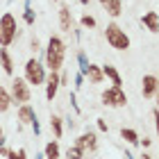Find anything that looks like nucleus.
I'll use <instances>...</instances> for the list:
<instances>
[{
    "instance_id": "obj_6",
    "label": "nucleus",
    "mask_w": 159,
    "mask_h": 159,
    "mask_svg": "<svg viewBox=\"0 0 159 159\" xmlns=\"http://www.w3.org/2000/svg\"><path fill=\"white\" fill-rule=\"evenodd\" d=\"M100 100H102L105 107H111V109H120V107L127 105V93L123 91V86H109L100 93Z\"/></svg>"
},
{
    "instance_id": "obj_12",
    "label": "nucleus",
    "mask_w": 159,
    "mask_h": 159,
    "mask_svg": "<svg viewBox=\"0 0 159 159\" xmlns=\"http://www.w3.org/2000/svg\"><path fill=\"white\" fill-rule=\"evenodd\" d=\"M14 57H11V52L7 48H0V68H2V73L5 75H9V77H14Z\"/></svg>"
},
{
    "instance_id": "obj_29",
    "label": "nucleus",
    "mask_w": 159,
    "mask_h": 159,
    "mask_svg": "<svg viewBox=\"0 0 159 159\" xmlns=\"http://www.w3.org/2000/svg\"><path fill=\"white\" fill-rule=\"evenodd\" d=\"M30 127H32L34 136H39V134H41V123H39V116H37V118H34V120L30 123Z\"/></svg>"
},
{
    "instance_id": "obj_34",
    "label": "nucleus",
    "mask_w": 159,
    "mask_h": 159,
    "mask_svg": "<svg viewBox=\"0 0 159 159\" xmlns=\"http://www.w3.org/2000/svg\"><path fill=\"white\" fill-rule=\"evenodd\" d=\"M66 127L68 129H75V118H66Z\"/></svg>"
},
{
    "instance_id": "obj_4",
    "label": "nucleus",
    "mask_w": 159,
    "mask_h": 159,
    "mask_svg": "<svg viewBox=\"0 0 159 159\" xmlns=\"http://www.w3.org/2000/svg\"><path fill=\"white\" fill-rule=\"evenodd\" d=\"M105 39H107V43H109V48H114V50H127L129 48V37H127V32L123 30V27L118 25V23H107V27H105Z\"/></svg>"
},
{
    "instance_id": "obj_18",
    "label": "nucleus",
    "mask_w": 159,
    "mask_h": 159,
    "mask_svg": "<svg viewBox=\"0 0 159 159\" xmlns=\"http://www.w3.org/2000/svg\"><path fill=\"white\" fill-rule=\"evenodd\" d=\"M43 157H46V159H59L61 157V148H59V143H57V139L46 143V148H43Z\"/></svg>"
},
{
    "instance_id": "obj_31",
    "label": "nucleus",
    "mask_w": 159,
    "mask_h": 159,
    "mask_svg": "<svg viewBox=\"0 0 159 159\" xmlns=\"http://www.w3.org/2000/svg\"><path fill=\"white\" fill-rule=\"evenodd\" d=\"M96 125H98L100 132H109V125H107V120H105V118H96Z\"/></svg>"
},
{
    "instance_id": "obj_38",
    "label": "nucleus",
    "mask_w": 159,
    "mask_h": 159,
    "mask_svg": "<svg viewBox=\"0 0 159 159\" xmlns=\"http://www.w3.org/2000/svg\"><path fill=\"white\" fill-rule=\"evenodd\" d=\"M77 2H80V5H84V7H89V2H91V0H77Z\"/></svg>"
},
{
    "instance_id": "obj_20",
    "label": "nucleus",
    "mask_w": 159,
    "mask_h": 159,
    "mask_svg": "<svg viewBox=\"0 0 159 159\" xmlns=\"http://www.w3.org/2000/svg\"><path fill=\"white\" fill-rule=\"evenodd\" d=\"M9 107H11V96H9V89L0 84V114L9 111Z\"/></svg>"
},
{
    "instance_id": "obj_41",
    "label": "nucleus",
    "mask_w": 159,
    "mask_h": 159,
    "mask_svg": "<svg viewBox=\"0 0 159 159\" xmlns=\"http://www.w3.org/2000/svg\"><path fill=\"white\" fill-rule=\"evenodd\" d=\"M55 2H57V0H55Z\"/></svg>"
},
{
    "instance_id": "obj_2",
    "label": "nucleus",
    "mask_w": 159,
    "mask_h": 159,
    "mask_svg": "<svg viewBox=\"0 0 159 159\" xmlns=\"http://www.w3.org/2000/svg\"><path fill=\"white\" fill-rule=\"evenodd\" d=\"M46 75H48V70L46 66H43V61H39L37 57H30V59L25 61V66H23V80L30 86H43V82H46Z\"/></svg>"
},
{
    "instance_id": "obj_25",
    "label": "nucleus",
    "mask_w": 159,
    "mask_h": 159,
    "mask_svg": "<svg viewBox=\"0 0 159 159\" xmlns=\"http://www.w3.org/2000/svg\"><path fill=\"white\" fill-rule=\"evenodd\" d=\"M7 159H27V150H25V148H18V150L9 148V152H7Z\"/></svg>"
},
{
    "instance_id": "obj_7",
    "label": "nucleus",
    "mask_w": 159,
    "mask_h": 159,
    "mask_svg": "<svg viewBox=\"0 0 159 159\" xmlns=\"http://www.w3.org/2000/svg\"><path fill=\"white\" fill-rule=\"evenodd\" d=\"M159 93V80L155 73H146L141 80V96L146 100H155Z\"/></svg>"
},
{
    "instance_id": "obj_21",
    "label": "nucleus",
    "mask_w": 159,
    "mask_h": 159,
    "mask_svg": "<svg viewBox=\"0 0 159 159\" xmlns=\"http://www.w3.org/2000/svg\"><path fill=\"white\" fill-rule=\"evenodd\" d=\"M34 20H37V14L32 11V2H30V0H25V7H23V23H25V25H34Z\"/></svg>"
},
{
    "instance_id": "obj_22",
    "label": "nucleus",
    "mask_w": 159,
    "mask_h": 159,
    "mask_svg": "<svg viewBox=\"0 0 159 159\" xmlns=\"http://www.w3.org/2000/svg\"><path fill=\"white\" fill-rule=\"evenodd\" d=\"M75 59H77V66H80V73H82V75H84V73H86V68H89V64H91V61H89V57H86V52H84V50H82V48H80V50H77V52H75Z\"/></svg>"
},
{
    "instance_id": "obj_8",
    "label": "nucleus",
    "mask_w": 159,
    "mask_h": 159,
    "mask_svg": "<svg viewBox=\"0 0 159 159\" xmlns=\"http://www.w3.org/2000/svg\"><path fill=\"white\" fill-rule=\"evenodd\" d=\"M75 146H80L84 152H96V150H98V134L91 132V129H89V132H82L75 139Z\"/></svg>"
},
{
    "instance_id": "obj_35",
    "label": "nucleus",
    "mask_w": 159,
    "mask_h": 159,
    "mask_svg": "<svg viewBox=\"0 0 159 159\" xmlns=\"http://www.w3.org/2000/svg\"><path fill=\"white\" fill-rule=\"evenodd\" d=\"M150 118H152V123L157 120V107H152V109H150Z\"/></svg>"
},
{
    "instance_id": "obj_27",
    "label": "nucleus",
    "mask_w": 159,
    "mask_h": 159,
    "mask_svg": "<svg viewBox=\"0 0 159 159\" xmlns=\"http://www.w3.org/2000/svg\"><path fill=\"white\" fill-rule=\"evenodd\" d=\"M59 86H70V73L68 70H61L59 73Z\"/></svg>"
},
{
    "instance_id": "obj_36",
    "label": "nucleus",
    "mask_w": 159,
    "mask_h": 159,
    "mask_svg": "<svg viewBox=\"0 0 159 159\" xmlns=\"http://www.w3.org/2000/svg\"><path fill=\"white\" fill-rule=\"evenodd\" d=\"M123 159H134V155L129 152V150H125V152H123Z\"/></svg>"
},
{
    "instance_id": "obj_16",
    "label": "nucleus",
    "mask_w": 159,
    "mask_h": 159,
    "mask_svg": "<svg viewBox=\"0 0 159 159\" xmlns=\"http://www.w3.org/2000/svg\"><path fill=\"white\" fill-rule=\"evenodd\" d=\"M84 80H89L91 84H102L105 82V75H102V68L98 66V64H89V68H86V73H84Z\"/></svg>"
},
{
    "instance_id": "obj_15",
    "label": "nucleus",
    "mask_w": 159,
    "mask_h": 159,
    "mask_svg": "<svg viewBox=\"0 0 159 159\" xmlns=\"http://www.w3.org/2000/svg\"><path fill=\"white\" fill-rule=\"evenodd\" d=\"M100 5H102V9L109 14L111 18H118L123 14V0H98Z\"/></svg>"
},
{
    "instance_id": "obj_26",
    "label": "nucleus",
    "mask_w": 159,
    "mask_h": 159,
    "mask_svg": "<svg viewBox=\"0 0 159 159\" xmlns=\"http://www.w3.org/2000/svg\"><path fill=\"white\" fill-rule=\"evenodd\" d=\"M68 102H70V107H73L75 114H82V109H80V105H77V98H75V91L68 93Z\"/></svg>"
},
{
    "instance_id": "obj_28",
    "label": "nucleus",
    "mask_w": 159,
    "mask_h": 159,
    "mask_svg": "<svg viewBox=\"0 0 159 159\" xmlns=\"http://www.w3.org/2000/svg\"><path fill=\"white\" fill-rule=\"evenodd\" d=\"M30 50H32L34 55H37V52H41V50H43V46H41V41H39L37 37H34V39L30 41Z\"/></svg>"
},
{
    "instance_id": "obj_39",
    "label": "nucleus",
    "mask_w": 159,
    "mask_h": 159,
    "mask_svg": "<svg viewBox=\"0 0 159 159\" xmlns=\"http://www.w3.org/2000/svg\"><path fill=\"white\" fill-rule=\"evenodd\" d=\"M0 139H5V129H2V125H0Z\"/></svg>"
},
{
    "instance_id": "obj_40",
    "label": "nucleus",
    "mask_w": 159,
    "mask_h": 159,
    "mask_svg": "<svg viewBox=\"0 0 159 159\" xmlns=\"http://www.w3.org/2000/svg\"><path fill=\"white\" fill-rule=\"evenodd\" d=\"M34 159H46V157H43V155H37V157H34Z\"/></svg>"
},
{
    "instance_id": "obj_14",
    "label": "nucleus",
    "mask_w": 159,
    "mask_h": 159,
    "mask_svg": "<svg viewBox=\"0 0 159 159\" xmlns=\"http://www.w3.org/2000/svg\"><path fill=\"white\" fill-rule=\"evenodd\" d=\"M141 25L146 27L148 32H152V34H155V32L159 30V16H157V11H155V9L146 11V14L141 16Z\"/></svg>"
},
{
    "instance_id": "obj_17",
    "label": "nucleus",
    "mask_w": 159,
    "mask_h": 159,
    "mask_svg": "<svg viewBox=\"0 0 159 159\" xmlns=\"http://www.w3.org/2000/svg\"><path fill=\"white\" fill-rule=\"evenodd\" d=\"M120 139L127 146H139V132L132 129V127H120Z\"/></svg>"
},
{
    "instance_id": "obj_37",
    "label": "nucleus",
    "mask_w": 159,
    "mask_h": 159,
    "mask_svg": "<svg viewBox=\"0 0 159 159\" xmlns=\"http://www.w3.org/2000/svg\"><path fill=\"white\" fill-rule=\"evenodd\" d=\"M139 159H155V157L150 155V152H141V157H139Z\"/></svg>"
},
{
    "instance_id": "obj_11",
    "label": "nucleus",
    "mask_w": 159,
    "mask_h": 159,
    "mask_svg": "<svg viewBox=\"0 0 159 159\" xmlns=\"http://www.w3.org/2000/svg\"><path fill=\"white\" fill-rule=\"evenodd\" d=\"M16 118L20 123V127H25L37 118V109H34L30 102H23V105H18V109H16Z\"/></svg>"
},
{
    "instance_id": "obj_9",
    "label": "nucleus",
    "mask_w": 159,
    "mask_h": 159,
    "mask_svg": "<svg viewBox=\"0 0 159 159\" xmlns=\"http://www.w3.org/2000/svg\"><path fill=\"white\" fill-rule=\"evenodd\" d=\"M43 86H46V100L52 102V100L57 98V93H59V73H57V70H50V73L46 75Z\"/></svg>"
},
{
    "instance_id": "obj_13",
    "label": "nucleus",
    "mask_w": 159,
    "mask_h": 159,
    "mask_svg": "<svg viewBox=\"0 0 159 159\" xmlns=\"http://www.w3.org/2000/svg\"><path fill=\"white\" fill-rule=\"evenodd\" d=\"M100 68H102L105 80H109V82H111V86H123V77H120L118 68L114 66V64H105V66H100Z\"/></svg>"
},
{
    "instance_id": "obj_5",
    "label": "nucleus",
    "mask_w": 159,
    "mask_h": 159,
    "mask_svg": "<svg viewBox=\"0 0 159 159\" xmlns=\"http://www.w3.org/2000/svg\"><path fill=\"white\" fill-rule=\"evenodd\" d=\"M9 96H11V105H23L32 100V86L25 82L23 77H14L9 84Z\"/></svg>"
},
{
    "instance_id": "obj_23",
    "label": "nucleus",
    "mask_w": 159,
    "mask_h": 159,
    "mask_svg": "<svg viewBox=\"0 0 159 159\" xmlns=\"http://www.w3.org/2000/svg\"><path fill=\"white\" fill-rule=\"evenodd\" d=\"M96 25H98L96 16H91V14H82V16H80V27H82V30H93Z\"/></svg>"
},
{
    "instance_id": "obj_1",
    "label": "nucleus",
    "mask_w": 159,
    "mask_h": 159,
    "mask_svg": "<svg viewBox=\"0 0 159 159\" xmlns=\"http://www.w3.org/2000/svg\"><path fill=\"white\" fill-rule=\"evenodd\" d=\"M41 52H43V66H46V70H57L59 73L64 61H66V41L59 34H52Z\"/></svg>"
},
{
    "instance_id": "obj_10",
    "label": "nucleus",
    "mask_w": 159,
    "mask_h": 159,
    "mask_svg": "<svg viewBox=\"0 0 159 159\" xmlns=\"http://www.w3.org/2000/svg\"><path fill=\"white\" fill-rule=\"evenodd\" d=\"M73 25H75V18H73L70 7H68V5H61V7H59V30H61L64 34H70Z\"/></svg>"
},
{
    "instance_id": "obj_30",
    "label": "nucleus",
    "mask_w": 159,
    "mask_h": 159,
    "mask_svg": "<svg viewBox=\"0 0 159 159\" xmlns=\"http://www.w3.org/2000/svg\"><path fill=\"white\" fill-rule=\"evenodd\" d=\"M73 82H75V89H82V86H84V75L80 73V70L75 73V77H73Z\"/></svg>"
},
{
    "instance_id": "obj_24",
    "label": "nucleus",
    "mask_w": 159,
    "mask_h": 159,
    "mask_svg": "<svg viewBox=\"0 0 159 159\" xmlns=\"http://www.w3.org/2000/svg\"><path fill=\"white\" fill-rule=\"evenodd\" d=\"M84 155L86 152L80 146H75V143H73V146H68V150H66V159H84Z\"/></svg>"
},
{
    "instance_id": "obj_33",
    "label": "nucleus",
    "mask_w": 159,
    "mask_h": 159,
    "mask_svg": "<svg viewBox=\"0 0 159 159\" xmlns=\"http://www.w3.org/2000/svg\"><path fill=\"white\" fill-rule=\"evenodd\" d=\"M9 152V146H7V139H0V157H7Z\"/></svg>"
},
{
    "instance_id": "obj_19",
    "label": "nucleus",
    "mask_w": 159,
    "mask_h": 159,
    "mask_svg": "<svg viewBox=\"0 0 159 159\" xmlns=\"http://www.w3.org/2000/svg\"><path fill=\"white\" fill-rule=\"evenodd\" d=\"M50 129H52L55 139H61L64 136V118L57 116V114H52V116H50Z\"/></svg>"
},
{
    "instance_id": "obj_32",
    "label": "nucleus",
    "mask_w": 159,
    "mask_h": 159,
    "mask_svg": "<svg viewBox=\"0 0 159 159\" xmlns=\"http://www.w3.org/2000/svg\"><path fill=\"white\" fill-rule=\"evenodd\" d=\"M152 143H155V141L150 139V136H143V139L139 136V146H141V148H150V146H152Z\"/></svg>"
},
{
    "instance_id": "obj_3",
    "label": "nucleus",
    "mask_w": 159,
    "mask_h": 159,
    "mask_svg": "<svg viewBox=\"0 0 159 159\" xmlns=\"http://www.w3.org/2000/svg\"><path fill=\"white\" fill-rule=\"evenodd\" d=\"M18 37V20L11 11H5L0 16V48H9Z\"/></svg>"
}]
</instances>
